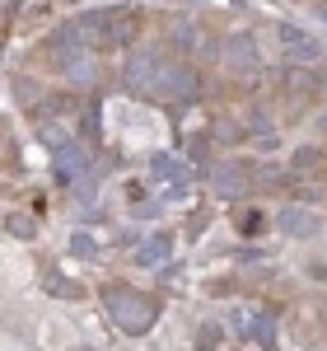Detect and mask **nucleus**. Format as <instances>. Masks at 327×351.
<instances>
[{
    "label": "nucleus",
    "mask_w": 327,
    "mask_h": 351,
    "mask_svg": "<svg viewBox=\"0 0 327 351\" xmlns=\"http://www.w3.org/2000/svg\"><path fill=\"white\" fill-rule=\"evenodd\" d=\"M280 47H285V56H295V61H318V56H323V47H318L304 28H295V24L280 28Z\"/></svg>",
    "instance_id": "0eeeda50"
},
{
    "label": "nucleus",
    "mask_w": 327,
    "mask_h": 351,
    "mask_svg": "<svg viewBox=\"0 0 327 351\" xmlns=\"http://www.w3.org/2000/svg\"><path fill=\"white\" fill-rule=\"evenodd\" d=\"M229 324H234V332H239L244 342H257V347H272V342H276V319L267 314V309H252V304H234Z\"/></svg>",
    "instance_id": "f03ea898"
},
{
    "label": "nucleus",
    "mask_w": 327,
    "mask_h": 351,
    "mask_svg": "<svg viewBox=\"0 0 327 351\" xmlns=\"http://www.w3.org/2000/svg\"><path fill=\"white\" fill-rule=\"evenodd\" d=\"M318 127H323V132H327V112H323V117H318Z\"/></svg>",
    "instance_id": "dca6fc26"
},
{
    "label": "nucleus",
    "mask_w": 327,
    "mask_h": 351,
    "mask_svg": "<svg viewBox=\"0 0 327 351\" xmlns=\"http://www.w3.org/2000/svg\"><path fill=\"white\" fill-rule=\"evenodd\" d=\"M150 94H155V99H196V94H201V75H196L192 66H164Z\"/></svg>",
    "instance_id": "7ed1b4c3"
},
{
    "label": "nucleus",
    "mask_w": 327,
    "mask_h": 351,
    "mask_svg": "<svg viewBox=\"0 0 327 351\" xmlns=\"http://www.w3.org/2000/svg\"><path fill=\"white\" fill-rule=\"evenodd\" d=\"M155 300L140 295V291H127V286H117V291H108V319L122 332H145V328L155 324Z\"/></svg>",
    "instance_id": "f257e3e1"
},
{
    "label": "nucleus",
    "mask_w": 327,
    "mask_h": 351,
    "mask_svg": "<svg viewBox=\"0 0 327 351\" xmlns=\"http://www.w3.org/2000/svg\"><path fill=\"white\" fill-rule=\"evenodd\" d=\"M10 234H14V239H33V220L28 216H10Z\"/></svg>",
    "instance_id": "4468645a"
},
{
    "label": "nucleus",
    "mask_w": 327,
    "mask_h": 351,
    "mask_svg": "<svg viewBox=\"0 0 327 351\" xmlns=\"http://www.w3.org/2000/svg\"><path fill=\"white\" fill-rule=\"evenodd\" d=\"M150 173L159 178L164 188H187V178H192V173H187V164H178L173 155H164V150L155 155V160H150Z\"/></svg>",
    "instance_id": "9d476101"
},
{
    "label": "nucleus",
    "mask_w": 327,
    "mask_h": 351,
    "mask_svg": "<svg viewBox=\"0 0 327 351\" xmlns=\"http://www.w3.org/2000/svg\"><path fill=\"white\" fill-rule=\"evenodd\" d=\"M211 183H215V192H220V197L239 202V197H248V188H252V169H248L244 160H224V164H215Z\"/></svg>",
    "instance_id": "20e7f679"
},
{
    "label": "nucleus",
    "mask_w": 327,
    "mask_h": 351,
    "mask_svg": "<svg viewBox=\"0 0 327 351\" xmlns=\"http://www.w3.org/2000/svg\"><path fill=\"white\" fill-rule=\"evenodd\" d=\"M173 47H196V24H173Z\"/></svg>",
    "instance_id": "ddd939ff"
},
{
    "label": "nucleus",
    "mask_w": 327,
    "mask_h": 351,
    "mask_svg": "<svg viewBox=\"0 0 327 351\" xmlns=\"http://www.w3.org/2000/svg\"><path fill=\"white\" fill-rule=\"evenodd\" d=\"M159 71H164L159 52H131L127 56V84H131V89H155Z\"/></svg>",
    "instance_id": "39448f33"
},
{
    "label": "nucleus",
    "mask_w": 327,
    "mask_h": 351,
    "mask_svg": "<svg viewBox=\"0 0 327 351\" xmlns=\"http://www.w3.org/2000/svg\"><path fill=\"white\" fill-rule=\"evenodd\" d=\"M276 225H280L290 239H309V234H318V216H313V211H304V206H280Z\"/></svg>",
    "instance_id": "423d86ee"
},
{
    "label": "nucleus",
    "mask_w": 327,
    "mask_h": 351,
    "mask_svg": "<svg viewBox=\"0 0 327 351\" xmlns=\"http://www.w3.org/2000/svg\"><path fill=\"white\" fill-rule=\"evenodd\" d=\"M140 28V14L136 10H108V33H103V43L108 47H122V43H131Z\"/></svg>",
    "instance_id": "6e6552de"
},
{
    "label": "nucleus",
    "mask_w": 327,
    "mask_h": 351,
    "mask_svg": "<svg viewBox=\"0 0 327 351\" xmlns=\"http://www.w3.org/2000/svg\"><path fill=\"white\" fill-rule=\"evenodd\" d=\"M84 169H89V160H84V150L75 141L56 145V173H61L66 183H84Z\"/></svg>",
    "instance_id": "1a4fd4ad"
},
{
    "label": "nucleus",
    "mask_w": 327,
    "mask_h": 351,
    "mask_svg": "<svg viewBox=\"0 0 327 351\" xmlns=\"http://www.w3.org/2000/svg\"><path fill=\"white\" fill-rule=\"evenodd\" d=\"M70 253H75V258H94V253H99V243L84 239V234H75V239H70Z\"/></svg>",
    "instance_id": "2eb2a0df"
},
{
    "label": "nucleus",
    "mask_w": 327,
    "mask_h": 351,
    "mask_svg": "<svg viewBox=\"0 0 327 351\" xmlns=\"http://www.w3.org/2000/svg\"><path fill=\"white\" fill-rule=\"evenodd\" d=\"M168 258H173V239H168V234H150V239L136 248V263H140V267H164Z\"/></svg>",
    "instance_id": "9b49d317"
},
{
    "label": "nucleus",
    "mask_w": 327,
    "mask_h": 351,
    "mask_svg": "<svg viewBox=\"0 0 327 351\" xmlns=\"http://www.w3.org/2000/svg\"><path fill=\"white\" fill-rule=\"evenodd\" d=\"M229 56H234L239 66H257V61H262L257 47H252V38H234V43H229Z\"/></svg>",
    "instance_id": "f8f14e48"
}]
</instances>
